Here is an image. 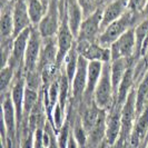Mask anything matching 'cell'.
Masks as SVG:
<instances>
[{"label":"cell","mask_w":148,"mask_h":148,"mask_svg":"<svg viewBox=\"0 0 148 148\" xmlns=\"http://www.w3.org/2000/svg\"><path fill=\"white\" fill-rule=\"evenodd\" d=\"M139 21L140 20L138 19V17H136L133 12L127 10L125 15H123L114 22H111L110 25H108L101 31V34L99 35L98 40H97L98 44L101 45L103 47L109 48L117 39H119L129 29L134 28Z\"/></svg>","instance_id":"obj_1"},{"label":"cell","mask_w":148,"mask_h":148,"mask_svg":"<svg viewBox=\"0 0 148 148\" xmlns=\"http://www.w3.org/2000/svg\"><path fill=\"white\" fill-rule=\"evenodd\" d=\"M94 100L101 110L108 111L116 103V95L114 91L110 77V62H105L103 74L94 94Z\"/></svg>","instance_id":"obj_2"},{"label":"cell","mask_w":148,"mask_h":148,"mask_svg":"<svg viewBox=\"0 0 148 148\" xmlns=\"http://www.w3.org/2000/svg\"><path fill=\"white\" fill-rule=\"evenodd\" d=\"M56 42H57V48H58L57 64H58V66L62 67L66 56L76 44V38H75L74 34L67 21L65 9L61 11V22H60L59 30L56 35Z\"/></svg>","instance_id":"obj_3"},{"label":"cell","mask_w":148,"mask_h":148,"mask_svg":"<svg viewBox=\"0 0 148 148\" xmlns=\"http://www.w3.org/2000/svg\"><path fill=\"white\" fill-rule=\"evenodd\" d=\"M111 53V61L120 58L137 60V52H136V38L134 28L125 32L121 37L117 39L114 44L109 47Z\"/></svg>","instance_id":"obj_4"},{"label":"cell","mask_w":148,"mask_h":148,"mask_svg":"<svg viewBox=\"0 0 148 148\" xmlns=\"http://www.w3.org/2000/svg\"><path fill=\"white\" fill-rule=\"evenodd\" d=\"M88 64L89 61L79 56L78 67L74 76V79L71 82V95L70 101L73 103L76 108L79 107L82 104L84 95L87 87V76H88Z\"/></svg>","instance_id":"obj_5"},{"label":"cell","mask_w":148,"mask_h":148,"mask_svg":"<svg viewBox=\"0 0 148 148\" xmlns=\"http://www.w3.org/2000/svg\"><path fill=\"white\" fill-rule=\"evenodd\" d=\"M44 39L40 32L38 31L37 27H31L29 41L26 49L25 55V62H23V73H29L34 70H38V62L39 57L42 49Z\"/></svg>","instance_id":"obj_6"},{"label":"cell","mask_w":148,"mask_h":148,"mask_svg":"<svg viewBox=\"0 0 148 148\" xmlns=\"http://www.w3.org/2000/svg\"><path fill=\"white\" fill-rule=\"evenodd\" d=\"M104 7H99L95 12L85 17L78 37L76 41H97L99 35L101 34V22H103Z\"/></svg>","instance_id":"obj_7"},{"label":"cell","mask_w":148,"mask_h":148,"mask_svg":"<svg viewBox=\"0 0 148 148\" xmlns=\"http://www.w3.org/2000/svg\"><path fill=\"white\" fill-rule=\"evenodd\" d=\"M61 22V11L60 5L48 3V9L42 20L37 26L38 31L40 32L42 39L55 38L60 27Z\"/></svg>","instance_id":"obj_8"},{"label":"cell","mask_w":148,"mask_h":148,"mask_svg":"<svg viewBox=\"0 0 148 148\" xmlns=\"http://www.w3.org/2000/svg\"><path fill=\"white\" fill-rule=\"evenodd\" d=\"M76 49L78 55L88 61L110 62L111 53L109 48L103 47L98 41H76Z\"/></svg>","instance_id":"obj_9"},{"label":"cell","mask_w":148,"mask_h":148,"mask_svg":"<svg viewBox=\"0 0 148 148\" xmlns=\"http://www.w3.org/2000/svg\"><path fill=\"white\" fill-rule=\"evenodd\" d=\"M137 118V108H136V87L129 92L125 104L121 108V134L123 137L128 143L129 136L132 134L133 127Z\"/></svg>","instance_id":"obj_10"},{"label":"cell","mask_w":148,"mask_h":148,"mask_svg":"<svg viewBox=\"0 0 148 148\" xmlns=\"http://www.w3.org/2000/svg\"><path fill=\"white\" fill-rule=\"evenodd\" d=\"M25 90H26V78H25V73L22 71H18L16 75V78L10 90L9 94L11 97V100L14 103L16 109V114H17V121H18V133L19 129L21 127L22 120H23V99H25Z\"/></svg>","instance_id":"obj_11"},{"label":"cell","mask_w":148,"mask_h":148,"mask_svg":"<svg viewBox=\"0 0 148 148\" xmlns=\"http://www.w3.org/2000/svg\"><path fill=\"white\" fill-rule=\"evenodd\" d=\"M30 32H31V27L28 29L23 30L21 34H19L17 37L14 38L11 57H10L7 65L12 66L17 71H22L23 70L25 55H26V49H27V46H28V41H29Z\"/></svg>","instance_id":"obj_12"},{"label":"cell","mask_w":148,"mask_h":148,"mask_svg":"<svg viewBox=\"0 0 148 148\" xmlns=\"http://www.w3.org/2000/svg\"><path fill=\"white\" fill-rule=\"evenodd\" d=\"M148 137V104L140 115L137 116L132 134L127 143L128 148H139L145 144Z\"/></svg>","instance_id":"obj_13"},{"label":"cell","mask_w":148,"mask_h":148,"mask_svg":"<svg viewBox=\"0 0 148 148\" xmlns=\"http://www.w3.org/2000/svg\"><path fill=\"white\" fill-rule=\"evenodd\" d=\"M121 108L123 106L116 101L111 109L107 111L106 117V140L109 145H114L121 134Z\"/></svg>","instance_id":"obj_14"},{"label":"cell","mask_w":148,"mask_h":148,"mask_svg":"<svg viewBox=\"0 0 148 148\" xmlns=\"http://www.w3.org/2000/svg\"><path fill=\"white\" fill-rule=\"evenodd\" d=\"M15 0H2L0 15V38L1 40L14 39V10Z\"/></svg>","instance_id":"obj_15"},{"label":"cell","mask_w":148,"mask_h":148,"mask_svg":"<svg viewBox=\"0 0 148 148\" xmlns=\"http://www.w3.org/2000/svg\"><path fill=\"white\" fill-rule=\"evenodd\" d=\"M12 18H14V38L17 37L19 34H21L23 30L32 27L26 0H15Z\"/></svg>","instance_id":"obj_16"},{"label":"cell","mask_w":148,"mask_h":148,"mask_svg":"<svg viewBox=\"0 0 148 148\" xmlns=\"http://www.w3.org/2000/svg\"><path fill=\"white\" fill-rule=\"evenodd\" d=\"M65 15H66L68 25L77 40L79 30H80V26L85 19L84 10H82V6L79 5L78 0H66Z\"/></svg>","instance_id":"obj_17"},{"label":"cell","mask_w":148,"mask_h":148,"mask_svg":"<svg viewBox=\"0 0 148 148\" xmlns=\"http://www.w3.org/2000/svg\"><path fill=\"white\" fill-rule=\"evenodd\" d=\"M129 0H111L104 7L103 12V22H101V31L111 22L117 20L123 15H125L128 10Z\"/></svg>","instance_id":"obj_18"},{"label":"cell","mask_w":148,"mask_h":148,"mask_svg":"<svg viewBox=\"0 0 148 148\" xmlns=\"http://www.w3.org/2000/svg\"><path fill=\"white\" fill-rule=\"evenodd\" d=\"M104 62H100V61H89L87 87H86V91H85L82 101H88V100L94 99V94H95L97 85L100 80L103 69H104Z\"/></svg>","instance_id":"obj_19"},{"label":"cell","mask_w":148,"mask_h":148,"mask_svg":"<svg viewBox=\"0 0 148 148\" xmlns=\"http://www.w3.org/2000/svg\"><path fill=\"white\" fill-rule=\"evenodd\" d=\"M57 53H58V48H57L56 37L50 38V39H44L42 49H41L39 62H38V70L41 71L46 67L57 64Z\"/></svg>","instance_id":"obj_20"},{"label":"cell","mask_w":148,"mask_h":148,"mask_svg":"<svg viewBox=\"0 0 148 148\" xmlns=\"http://www.w3.org/2000/svg\"><path fill=\"white\" fill-rule=\"evenodd\" d=\"M135 61L136 59H127V58H120V59L110 61V77L116 97H117L118 87L124 78V76L126 75L128 68L132 66Z\"/></svg>","instance_id":"obj_21"},{"label":"cell","mask_w":148,"mask_h":148,"mask_svg":"<svg viewBox=\"0 0 148 148\" xmlns=\"http://www.w3.org/2000/svg\"><path fill=\"white\" fill-rule=\"evenodd\" d=\"M26 2L31 25L32 27H37L47 12L48 5H46L42 0H26Z\"/></svg>","instance_id":"obj_22"},{"label":"cell","mask_w":148,"mask_h":148,"mask_svg":"<svg viewBox=\"0 0 148 148\" xmlns=\"http://www.w3.org/2000/svg\"><path fill=\"white\" fill-rule=\"evenodd\" d=\"M135 38H136V52H137V59L141 57L143 48L147 41L148 38V17L143 18L135 27Z\"/></svg>","instance_id":"obj_23"},{"label":"cell","mask_w":148,"mask_h":148,"mask_svg":"<svg viewBox=\"0 0 148 148\" xmlns=\"http://www.w3.org/2000/svg\"><path fill=\"white\" fill-rule=\"evenodd\" d=\"M148 104V71L144 76V78L138 82L136 86V108H137V116Z\"/></svg>","instance_id":"obj_24"},{"label":"cell","mask_w":148,"mask_h":148,"mask_svg":"<svg viewBox=\"0 0 148 148\" xmlns=\"http://www.w3.org/2000/svg\"><path fill=\"white\" fill-rule=\"evenodd\" d=\"M78 60H79V55L77 52L76 44H75L73 49L68 52V55H67L65 60H64V64H62V70L66 75V77L68 78L69 82H70V86H71L74 76L76 74L77 67H78Z\"/></svg>","instance_id":"obj_25"},{"label":"cell","mask_w":148,"mask_h":148,"mask_svg":"<svg viewBox=\"0 0 148 148\" xmlns=\"http://www.w3.org/2000/svg\"><path fill=\"white\" fill-rule=\"evenodd\" d=\"M17 73L18 71L10 65L2 66L1 71H0V92H1V96L9 92Z\"/></svg>","instance_id":"obj_26"},{"label":"cell","mask_w":148,"mask_h":148,"mask_svg":"<svg viewBox=\"0 0 148 148\" xmlns=\"http://www.w3.org/2000/svg\"><path fill=\"white\" fill-rule=\"evenodd\" d=\"M40 91H37V90H34V89H30L26 87L25 99H23V120H26V119L28 118L30 111L34 109V107L38 103V100L40 98Z\"/></svg>","instance_id":"obj_27"},{"label":"cell","mask_w":148,"mask_h":148,"mask_svg":"<svg viewBox=\"0 0 148 148\" xmlns=\"http://www.w3.org/2000/svg\"><path fill=\"white\" fill-rule=\"evenodd\" d=\"M79 5L82 6L85 17L91 15L92 12H95L99 7H101L99 5V0H78Z\"/></svg>","instance_id":"obj_28"},{"label":"cell","mask_w":148,"mask_h":148,"mask_svg":"<svg viewBox=\"0 0 148 148\" xmlns=\"http://www.w3.org/2000/svg\"><path fill=\"white\" fill-rule=\"evenodd\" d=\"M126 146H127V141L123 137H119L118 140L111 146V148H126Z\"/></svg>","instance_id":"obj_29"},{"label":"cell","mask_w":148,"mask_h":148,"mask_svg":"<svg viewBox=\"0 0 148 148\" xmlns=\"http://www.w3.org/2000/svg\"><path fill=\"white\" fill-rule=\"evenodd\" d=\"M67 148H80L78 143L75 139L74 135H73V132H71V135H70V138L68 140V145H67Z\"/></svg>","instance_id":"obj_30"},{"label":"cell","mask_w":148,"mask_h":148,"mask_svg":"<svg viewBox=\"0 0 148 148\" xmlns=\"http://www.w3.org/2000/svg\"><path fill=\"white\" fill-rule=\"evenodd\" d=\"M95 148H111V145H109L108 143H107V140L105 139L103 143H100L98 146H96Z\"/></svg>","instance_id":"obj_31"},{"label":"cell","mask_w":148,"mask_h":148,"mask_svg":"<svg viewBox=\"0 0 148 148\" xmlns=\"http://www.w3.org/2000/svg\"><path fill=\"white\" fill-rule=\"evenodd\" d=\"M143 57H144V58L146 59V61L148 62V48H147V50H146V52H145V55H144Z\"/></svg>","instance_id":"obj_32"},{"label":"cell","mask_w":148,"mask_h":148,"mask_svg":"<svg viewBox=\"0 0 148 148\" xmlns=\"http://www.w3.org/2000/svg\"><path fill=\"white\" fill-rule=\"evenodd\" d=\"M147 138H148V137H147ZM146 141H147V140H146ZM146 141H145V144H144L143 146H140V147H139V148H145V146H146ZM126 148H128V147H127V146H126Z\"/></svg>","instance_id":"obj_33"},{"label":"cell","mask_w":148,"mask_h":148,"mask_svg":"<svg viewBox=\"0 0 148 148\" xmlns=\"http://www.w3.org/2000/svg\"><path fill=\"white\" fill-rule=\"evenodd\" d=\"M145 148H148V138H147V141H146V146H145Z\"/></svg>","instance_id":"obj_34"}]
</instances>
